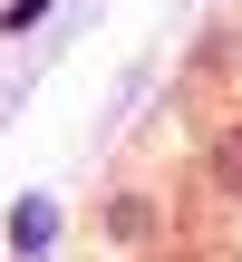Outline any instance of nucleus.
Masks as SVG:
<instances>
[{"label": "nucleus", "mask_w": 242, "mask_h": 262, "mask_svg": "<svg viewBox=\"0 0 242 262\" xmlns=\"http://www.w3.org/2000/svg\"><path fill=\"white\" fill-rule=\"evenodd\" d=\"M97 233H107V243H116V253H146V243H155V233H165V204H155V194H146V185H116V194H107V204H97Z\"/></svg>", "instance_id": "1"}, {"label": "nucleus", "mask_w": 242, "mask_h": 262, "mask_svg": "<svg viewBox=\"0 0 242 262\" xmlns=\"http://www.w3.org/2000/svg\"><path fill=\"white\" fill-rule=\"evenodd\" d=\"M0 233H10V262H49V243H58V204H49V194H19Z\"/></svg>", "instance_id": "2"}, {"label": "nucleus", "mask_w": 242, "mask_h": 262, "mask_svg": "<svg viewBox=\"0 0 242 262\" xmlns=\"http://www.w3.org/2000/svg\"><path fill=\"white\" fill-rule=\"evenodd\" d=\"M204 175H213V194H223V204H242V126H223V136H213Z\"/></svg>", "instance_id": "3"}, {"label": "nucleus", "mask_w": 242, "mask_h": 262, "mask_svg": "<svg viewBox=\"0 0 242 262\" xmlns=\"http://www.w3.org/2000/svg\"><path fill=\"white\" fill-rule=\"evenodd\" d=\"M58 0H0V39H19V29H39Z\"/></svg>", "instance_id": "4"}]
</instances>
